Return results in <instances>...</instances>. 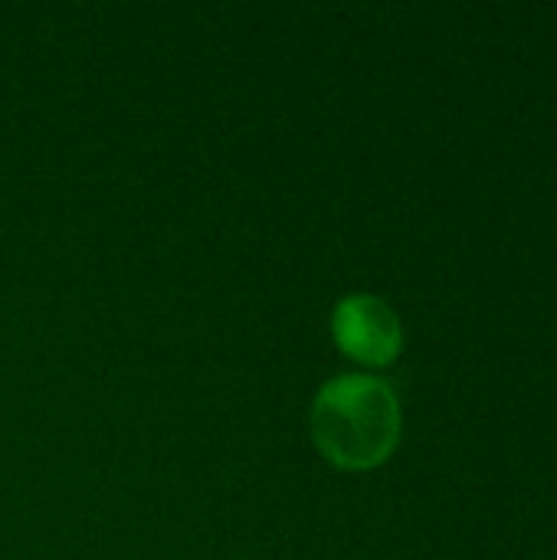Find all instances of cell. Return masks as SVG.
Returning a JSON list of instances; mask_svg holds the SVG:
<instances>
[{
  "instance_id": "obj_1",
  "label": "cell",
  "mask_w": 557,
  "mask_h": 560,
  "mask_svg": "<svg viewBox=\"0 0 557 560\" xmlns=\"http://www.w3.org/2000/svg\"><path fill=\"white\" fill-rule=\"evenodd\" d=\"M312 436L338 469H374L401 440V404L387 381L345 374L325 384L312 407Z\"/></svg>"
},
{
  "instance_id": "obj_2",
  "label": "cell",
  "mask_w": 557,
  "mask_h": 560,
  "mask_svg": "<svg viewBox=\"0 0 557 560\" xmlns=\"http://www.w3.org/2000/svg\"><path fill=\"white\" fill-rule=\"evenodd\" d=\"M335 338L345 354L371 368L391 364L404 345L401 318L378 295H348L335 308Z\"/></svg>"
}]
</instances>
